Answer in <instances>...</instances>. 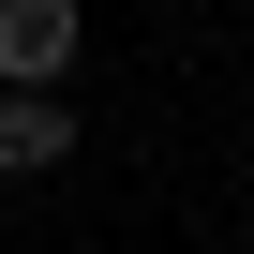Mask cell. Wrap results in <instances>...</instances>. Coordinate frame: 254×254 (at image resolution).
I'll return each instance as SVG.
<instances>
[{"mask_svg": "<svg viewBox=\"0 0 254 254\" xmlns=\"http://www.w3.org/2000/svg\"><path fill=\"white\" fill-rule=\"evenodd\" d=\"M75 75V0H0V90H60Z\"/></svg>", "mask_w": 254, "mask_h": 254, "instance_id": "1", "label": "cell"}, {"mask_svg": "<svg viewBox=\"0 0 254 254\" xmlns=\"http://www.w3.org/2000/svg\"><path fill=\"white\" fill-rule=\"evenodd\" d=\"M45 165H75V105L60 90H0V180H45Z\"/></svg>", "mask_w": 254, "mask_h": 254, "instance_id": "2", "label": "cell"}]
</instances>
